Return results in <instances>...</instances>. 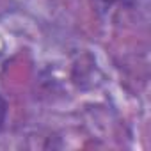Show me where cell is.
<instances>
[{"label": "cell", "mask_w": 151, "mask_h": 151, "mask_svg": "<svg viewBox=\"0 0 151 151\" xmlns=\"http://www.w3.org/2000/svg\"><path fill=\"white\" fill-rule=\"evenodd\" d=\"M6 110H7V107H6V101L0 98V128H2V124H4V119H6Z\"/></svg>", "instance_id": "cell-1"}, {"label": "cell", "mask_w": 151, "mask_h": 151, "mask_svg": "<svg viewBox=\"0 0 151 151\" xmlns=\"http://www.w3.org/2000/svg\"><path fill=\"white\" fill-rule=\"evenodd\" d=\"M105 2H112V0H105Z\"/></svg>", "instance_id": "cell-2"}]
</instances>
